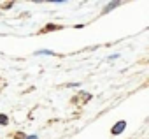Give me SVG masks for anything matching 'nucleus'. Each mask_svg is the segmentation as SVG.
Listing matches in <instances>:
<instances>
[{"instance_id":"obj_6","label":"nucleus","mask_w":149,"mask_h":139,"mask_svg":"<svg viewBox=\"0 0 149 139\" xmlns=\"http://www.w3.org/2000/svg\"><path fill=\"white\" fill-rule=\"evenodd\" d=\"M23 139H37V135H35V134H32V135H26V137H23Z\"/></svg>"},{"instance_id":"obj_1","label":"nucleus","mask_w":149,"mask_h":139,"mask_svg":"<svg viewBox=\"0 0 149 139\" xmlns=\"http://www.w3.org/2000/svg\"><path fill=\"white\" fill-rule=\"evenodd\" d=\"M125 128H126V121H125V120H121V121H118V123L111 128V134H112V135H119Z\"/></svg>"},{"instance_id":"obj_7","label":"nucleus","mask_w":149,"mask_h":139,"mask_svg":"<svg viewBox=\"0 0 149 139\" xmlns=\"http://www.w3.org/2000/svg\"><path fill=\"white\" fill-rule=\"evenodd\" d=\"M67 86H70V88H74V86H79V83H68Z\"/></svg>"},{"instance_id":"obj_4","label":"nucleus","mask_w":149,"mask_h":139,"mask_svg":"<svg viewBox=\"0 0 149 139\" xmlns=\"http://www.w3.org/2000/svg\"><path fill=\"white\" fill-rule=\"evenodd\" d=\"M35 55H54V51H49V49H40V51H35Z\"/></svg>"},{"instance_id":"obj_3","label":"nucleus","mask_w":149,"mask_h":139,"mask_svg":"<svg viewBox=\"0 0 149 139\" xmlns=\"http://www.w3.org/2000/svg\"><path fill=\"white\" fill-rule=\"evenodd\" d=\"M9 123V116L7 114H0V125H7Z\"/></svg>"},{"instance_id":"obj_5","label":"nucleus","mask_w":149,"mask_h":139,"mask_svg":"<svg viewBox=\"0 0 149 139\" xmlns=\"http://www.w3.org/2000/svg\"><path fill=\"white\" fill-rule=\"evenodd\" d=\"M56 28H58V27H54V25H47L44 30H56Z\"/></svg>"},{"instance_id":"obj_2","label":"nucleus","mask_w":149,"mask_h":139,"mask_svg":"<svg viewBox=\"0 0 149 139\" xmlns=\"http://www.w3.org/2000/svg\"><path fill=\"white\" fill-rule=\"evenodd\" d=\"M119 6H121V2H111V4H107V6L104 7L102 13H109V11H112L114 7H119Z\"/></svg>"}]
</instances>
